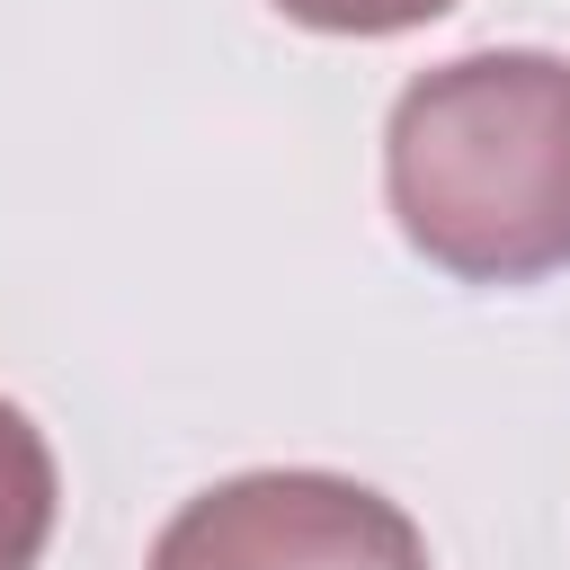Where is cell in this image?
Segmentation results:
<instances>
[{
  "label": "cell",
  "instance_id": "6da1fadb",
  "mask_svg": "<svg viewBox=\"0 0 570 570\" xmlns=\"http://www.w3.org/2000/svg\"><path fill=\"white\" fill-rule=\"evenodd\" d=\"M383 187L445 276L525 285L570 267V62L463 53L401 89Z\"/></svg>",
  "mask_w": 570,
  "mask_h": 570
},
{
  "label": "cell",
  "instance_id": "7a4b0ae2",
  "mask_svg": "<svg viewBox=\"0 0 570 570\" xmlns=\"http://www.w3.org/2000/svg\"><path fill=\"white\" fill-rule=\"evenodd\" d=\"M151 570H428V543L365 481L240 472L160 525Z\"/></svg>",
  "mask_w": 570,
  "mask_h": 570
},
{
  "label": "cell",
  "instance_id": "3957f363",
  "mask_svg": "<svg viewBox=\"0 0 570 570\" xmlns=\"http://www.w3.org/2000/svg\"><path fill=\"white\" fill-rule=\"evenodd\" d=\"M53 534V454L18 401H0V570H36Z\"/></svg>",
  "mask_w": 570,
  "mask_h": 570
},
{
  "label": "cell",
  "instance_id": "277c9868",
  "mask_svg": "<svg viewBox=\"0 0 570 570\" xmlns=\"http://www.w3.org/2000/svg\"><path fill=\"white\" fill-rule=\"evenodd\" d=\"M276 9L303 18V27H330V36H401V27H428L454 0H276Z\"/></svg>",
  "mask_w": 570,
  "mask_h": 570
}]
</instances>
